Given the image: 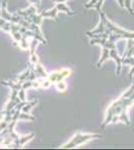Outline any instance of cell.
<instances>
[{
	"label": "cell",
	"mask_w": 134,
	"mask_h": 150,
	"mask_svg": "<svg viewBox=\"0 0 134 150\" xmlns=\"http://www.w3.org/2000/svg\"><path fill=\"white\" fill-rule=\"evenodd\" d=\"M96 136H97V135L82 134V133L78 132L71 140H70L69 142H67L66 144H63L62 146H61V148H72V147L78 146V145L83 144L86 141H88L89 139L93 138V137H96Z\"/></svg>",
	"instance_id": "1"
},
{
	"label": "cell",
	"mask_w": 134,
	"mask_h": 150,
	"mask_svg": "<svg viewBox=\"0 0 134 150\" xmlns=\"http://www.w3.org/2000/svg\"><path fill=\"white\" fill-rule=\"evenodd\" d=\"M71 69H61V70H55V71L51 72V73H48V80H49L51 83H57L59 81H62L64 78L69 76L71 74Z\"/></svg>",
	"instance_id": "2"
},
{
	"label": "cell",
	"mask_w": 134,
	"mask_h": 150,
	"mask_svg": "<svg viewBox=\"0 0 134 150\" xmlns=\"http://www.w3.org/2000/svg\"><path fill=\"white\" fill-rule=\"evenodd\" d=\"M37 10H38V7L31 4L28 8L24 9V10H18L17 13H18L19 15L23 16V17H27V16H30V15H32V14H35L36 12H37Z\"/></svg>",
	"instance_id": "3"
},
{
	"label": "cell",
	"mask_w": 134,
	"mask_h": 150,
	"mask_svg": "<svg viewBox=\"0 0 134 150\" xmlns=\"http://www.w3.org/2000/svg\"><path fill=\"white\" fill-rule=\"evenodd\" d=\"M1 18L5 19V20L9 21V22H11V19H12V14L9 13L8 11H7V1L6 0H3L1 3Z\"/></svg>",
	"instance_id": "4"
},
{
	"label": "cell",
	"mask_w": 134,
	"mask_h": 150,
	"mask_svg": "<svg viewBox=\"0 0 134 150\" xmlns=\"http://www.w3.org/2000/svg\"><path fill=\"white\" fill-rule=\"evenodd\" d=\"M57 12L58 9L57 7H54L52 9H49V10H45L41 12V15L43 16V18H51V19H54L55 21H57Z\"/></svg>",
	"instance_id": "5"
},
{
	"label": "cell",
	"mask_w": 134,
	"mask_h": 150,
	"mask_svg": "<svg viewBox=\"0 0 134 150\" xmlns=\"http://www.w3.org/2000/svg\"><path fill=\"white\" fill-rule=\"evenodd\" d=\"M29 68L28 69H26L25 71L24 72H22L20 75H19L18 77L15 79V81H20V82H24V81H26L28 79V77H29V75H30V73H31V71L34 69V65H32V64H30L29 63Z\"/></svg>",
	"instance_id": "6"
},
{
	"label": "cell",
	"mask_w": 134,
	"mask_h": 150,
	"mask_svg": "<svg viewBox=\"0 0 134 150\" xmlns=\"http://www.w3.org/2000/svg\"><path fill=\"white\" fill-rule=\"evenodd\" d=\"M34 71H35L37 74H39L41 77H44V78H47L48 77V73L45 71L44 67L42 66V64H41L40 62L34 66Z\"/></svg>",
	"instance_id": "7"
},
{
	"label": "cell",
	"mask_w": 134,
	"mask_h": 150,
	"mask_svg": "<svg viewBox=\"0 0 134 150\" xmlns=\"http://www.w3.org/2000/svg\"><path fill=\"white\" fill-rule=\"evenodd\" d=\"M37 103H38V100H34V101H31V102H26L25 105L22 107V110H21V111L24 112V113H29V112H30V110L32 109V108Z\"/></svg>",
	"instance_id": "8"
},
{
	"label": "cell",
	"mask_w": 134,
	"mask_h": 150,
	"mask_svg": "<svg viewBox=\"0 0 134 150\" xmlns=\"http://www.w3.org/2000/svg\"><path fill=\"white\" fill-rule=\"evenodd\" d=\"M28 38H29V37H27V36H25V35H23V36H22V39H21V41L19 42V44H18V47L20 48V49H22V50L29 49Z\"/></svg>",
	"instance_id": "9"
},
{
	"label": "cell",
	"mask_w": 134,
	"mask_h": 150,
	"mask_svg": "<svg viewBox=\"0 0 134 150\" xmlns=\"http://www.w3.org/2000/svg\"><path fill=\"white\" fill-rule=\"evenodd\" d=\"M56 7H57V9H58V11H62V12H65V13H67V14H73V12L70 10V8L68 7L66 4L63 2V3H57L56 4Z\"/></svg>",
	"instance_id": "10"
},
{
	"label": "cell",
	"mask_w": 134,
	"mask_h": 150,
	"mask_svg": "<svg viewBox=\"0 0 134 150\" xmlns=\"http://www.w3.org/2000/svg\"><path fill=\"white\" fill-rule=\"evenodd\" d=\"M34 137H35V134H34V133H30V134H28V135H25V136L20 137V141H19V143H20V146L22 147L23 145H25L28 141L32 140Z\"/></svg>",
	"instance_id": "11"
},
{
	"label": "cell",
	"mask_w": 134,
	"mask_h": 150,
	"mask_svg": "<svg viewBox=\"0 0 134 150\" xmlns=\"http://www.w3.org/2000/svg\"><path fill=\"white\" fill-rule=\"evenodd\" d=\"M38 43H39V41L36 39V38L32 37V39H31V41L29 42V50H30L29 54H33V53H35V48H36V46H37Z\"/></svg>",
	"instance_id": "12"
},
{
	"label": "cell",
	"mask_w": 134,
	"mask_h": 150,
	"mask_svg": "<svg viewBox=\"0 0 134 150\" xmlns=\"http://www.w3.org/2000/svg\"><path fill=\"white\" fill-rule=\"evenodd\" d=\"M29 63L32 64L35 66L37 63H39V58H38L37 54L36 53H33V54H30V56H29Z\"/></svg>",
	"instance_id": "13"
},
{
	"label": "cell",
	"mask_w": 134,
	"mask_h": 150,
	"mask_svg": "<svg viewBox=\"0 0 134 150\" xmlns=\"http://www.w3.org/2000/svg\"><path fill=\"white\" fill-rule=\"evenodd\" d=\"M56 88L58 89V91L64 92V91L66 90L67 86H66V84H65L63 81H59V82H57V83H56Z\"/></svg>",
	"instance_id": "14"
},
{
	"label": "cell",
	"mask_w": 134,
	"mask_h": 150,
	"mask_svg": "<svg viewBox=\"0 0 134 150\" xmlns=\"http://www.w3.org/2000/svg\"><path fill=\"white\" fill-rule=\"evenodd\" d=\"M18 97L22 102H26V90L25 89H20L18 92Z\"/></svg>",
	"instance_id": "15"
},
{
	"label": "cell",
	"mask_w": 134,
	"mask_h": 150,
	"mask_svg": "<svg viewBox=\"0 0 134 150\" xmlns=\"http://www.w3.org/2000/svg\"><path fill=\"white\" fill-rule=\"evenodd\" d=\"M19 119H26V120H31V121H33L35 118L33 117V116L29 115L28 113H24L22 112L20 115H19Z\"/></svg>",
	"instance_id": "16"
},
{
	"label": "cell",
	"mask_w": 134,
	"mask_h": 150,
	"mask_svg": "<svg viewBox=\"0 0 134 150\" xmlns=\"http://www.w3.org/2000/svg\"><path fill=\"white\" fill-rule=\"evenodd\" d=\"M28 1L30 2L31 4H33V5H35V6L39 7V5H40V1H41V0H28Z\"/></svg>",
	"instance_id": "17"
},
{
	"label": "cell",
	"mask_w": 134,
	"mask_h": 150,
	"mask_svg": "<svg viewBox=\"0 0 134 150\" xmlns=\"http://www.w3.org/2000/svg\"><path fill=\"white\" fill-rule=\"evenodd\" d=\"M65 1H68V0H51V2H53V3L57 4V3H63V2Z\"/></svg>",
	"instance_id": "18"
},
{
	"label": "cell",
	"mask_w": 134,
	"mask_h": 150,
	"mask_svg": "<svg viewBox=\"0 0 134 150\" xmlns=\"http://www.w3.org/2000/svg\"><path fill=\"white\" fill-rule=\"evenodd\" d=\"M0 18H1V10H0Z\"/></svg>",
	"instance_id": "19"
}]
</instances>
